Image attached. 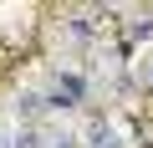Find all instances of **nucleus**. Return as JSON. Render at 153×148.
Instances as JSON below:
<instances>
[{
  "mask_svg": "<svg viewBox=\"0 0 153 148\" xmlns=\"http://www.w3.org/2000/svg\"><path fill=\"white\" fill-rule=\"evenodd\" d=\"M148 82H153V66H148Z\"/></svg>",
  "mask_w": 153,
  "mask_h": 148,
  "instance_id": "nucleus-3",
  "label": "nucleus"
},
{
  "mask_svg": "<svg viewBox=\"0 0 153 148\" xmlns=\"http://www.w3.org/2000/svg\"><path fill=\"white\" fill-rule=\"evenodd\" d=\"M82 148H123V143L112 138V128H107V123H92V133H87V143H82Z\"/></svg>",
  "mask_w": 153,
  "mask_h": 148,
  "instance_id": "nucleus-2",
  "label": "nucleus"
},
{
  "mask_svg": "<svg viewBox=\"0 0 153 148\" xmlns=\"http://www.w3.org/2000/svg\"><path fill=\"white\" fill-rule=\"evenodd\" d=\"M82 97H87V82H82V77H71V71H66V77H56V87H51V97H41V102L61 112V107H76Z\"/></svg>",
  "mask_w": 153,
  "mask_h": 148,
  "instance_id": "nucleus-1",
  "label": "nucleus"
}]
</instances>
